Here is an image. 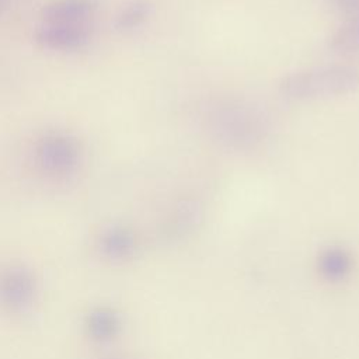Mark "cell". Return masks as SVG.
I'll list each match as a JSON object with an SVG mask.
<instances>
[{
    "label": "cell",
    "mask_w": 359,
    "mask_h": 359,
    "mask_svg": "<svg viewBox=\"0 0 359 359\" xmlns=\"http://www.w3.org/2000/svg\"><path fill=\"white\" fill-rule=\"evenodd\" d=\"M97 10L95 0H53L41 10L48 24H81Z\"/></svg>",
    "instance_id": "5b68a950"
},
{
    "label": "cell",
    "mask_w": 359,
    "mask_h": 359,
    "mask_svg": "<svg viewBox=\"0 0 359 359\" xmlns=\"http://www.w3.org/2000/svg\"><path fill=\"white\" fill-rule=\"evenodd\" d=\"M151 6L144 0H136L128 4L116 17L115 25L119 31H133L143 25L150 17Z\"/></svg>",
    "instance_id": "ba28073f"
},
{
    "label": "cell",
    "mask_w": 359,
    "mask_h": 359,
    "mask_svg": "<svg viewBox=\"0 0 359 359\" xmlns=\"http://www.w3.org/2000/svg\"><path fill=\"white\" fill-rule=\"evenodd\" d=\"M330 46L338 53H359V18L346 20L331 35Z\"/></svg>",
    "instance_id": "52a82bcc"
},
{
    "label": "cell",
    "mask_w": 359,
    "mask_h": 359,
    "mask_svg": "<svg viewBox=\"0 0 359 359\" xmlns=\"http://www.w3.org/2000/svg\"><path fill=\"white\" fill-rule=\"evenodd\" d=\"M318 268L325 279L341 280L351 272L352 258L344 248L331 247L320 255Z\"/></svg>",
    "instance_id": "8992f818"
},
{
    "label": "cell",
    "mask_w": 359,
    "mask_h": 359,
    "mask_svg": "<svg viewBox=\"0 0 359 359\" xmlns=\"http://www.w3.org/2000/svg\"><path fill=\"white\" fill-rule=\"evenodd\" d=\"M205 123L217 144L236 151L257 147L269 132L266 114L255 104L238 98L216 102L208 111Z\"/></svg>",
    "instance_id": "6da1fadb"
},
{
    "label": "cell",
    "mask_w": 359,
    "mask_h": 359,
    "mask_svg": "<svg viewBox=\"0 0 359 359\" xmlns=\"http://www.w3.org/2000/svg\"><path fill=\"white\" fill-rule=\"evenodd\" d=\"M359 88V69L349 65L321 66L285 76L279 83L283 97L296 101L327 100Z\"/></svg>",
    "instance_id": "7a4b0ae2"
},
{
    "label": "cell",
    "mask_w": 359,
    "mask_h": 359,
    "mask_svg": "<svg viewBox=\"0 0 359 359\" xmlns=\"http://www.w3.org/2000/svg\"><path fill=\"white\" fill-rule=\"evenodd\" d=\"M330 3L346 20L359 18V0H330Z\"/></svg>",
    "instance_id": "9c48e42d"
},
{
    "label": "cell",
    "mask_w": 359,
    "mask_h": 359,
    "mask_svg": "<svg viewBox=\"0 0 359 359\" xmlns=\"http://www.w3.org/2000/svg\"><path fill=\"white\" fill-rule=\"evenodd\" d=\"M90 32L81 24H48L35 31V41L46 49L74 52L90 42Z\"/></svg>",
    "instance_id": "277c9868"
},
{
    "label": "cell",
    "mask_w": 359,
    "mask_h": 359,
    "mask_svg": "<svg viewBox=\"0 0 359 359\" xmlns=\"http://www.w3.org/2000/svg\"><path fill=\"white\" fill-rule=\"evenodd\" d=\"M35 156L39 167L45 172L52 175H67L77 168L81 149L72 135L53 132L39 139Z\"/></svg>",
    "instance_id": "3957f363"
}]
</instances>
